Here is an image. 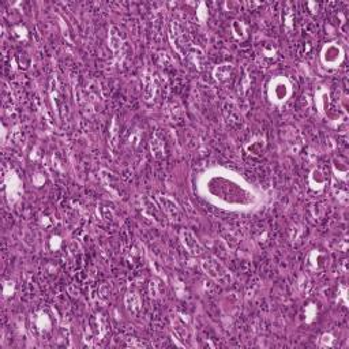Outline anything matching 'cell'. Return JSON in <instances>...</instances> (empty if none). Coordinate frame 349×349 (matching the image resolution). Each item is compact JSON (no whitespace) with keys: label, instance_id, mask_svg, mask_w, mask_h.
<instances>
[{"label":"cell","instance_id":"cell-1","mask_svg":"<svg viewBox=\"0 0 349 349\" xmlns=\"http://www.w3.org/2000/svg\"><path fill=\"white\" fill-rule=\"evenodd\" d=\"M202 270L205 274L220 285H230L234 282V276L225 265L216 256H208L202 260Z\"/></svg>","mask_w":349,"mask_h":349},{"label":"cell","instance_id":"cell-2","mask_svg":"<svg viewBox=\"0 0 349 349\" xmlns=\"http://www.w3.org/2000/svg\"><path fill=\"white\" fill-rule=\"evenodd\" d=\"M169 40L173 45L174 51L179 55L186 57L188 49L192 47L190 45V36H188L187 26L182 23V21H172L169 30Z\"/></svg>","mask_w":349,"mask_h":349},{"label":"cell","instance_id":"cell-3","mask_svg":"<svg viewBox=\"0 0 349 349\" xmlns=\"http://www.w3.org/2000/svg\"><path fill=\"white\" fill-rule=\"evenodd\" d=\"M30 332L36 337H45L53 329V316L48 310H40L30 316Z\"/></svg>","mask_w":349,"mask_h":349},{"label":"cell","instance_id":"cell-4","mask_svg":"<svg viewBox=\"0 0 349 349\" xmlns=\"http://www.w3.org/2000/svg\"><path fill=\"white\" fill-rule=\"evenodd\" d=\"M156 200H157L158 206L162 210V213L165 214L166 217L169 218L170 221L174 222H182L183 221V210L179 206L178 202H174L170 196L166 195H157L156 196Z\"/></svg>","mask_w":349,"mask_h":349},{"label":"cell","instance_id":"cell-5","mask_svg":"<svg viewBox=\"0 0 349 349\" xmlns=\"http://www.w3.org/2000/svg\"><path fill=\"white\" fill-rule=\"evenodd\" d=\"M180 240L183 243L184 248L187 250L188 254H191L192 256H202L205 254V247L192 230H182L180 232Z\"/></svg>","mask_w":349,"mask_h":349},{"label":"cell","instance_id":"cell-6","mask_svg":"<svg viewBox=\"0 0 349 349\" xmlns=\"http://www.w3.org/2000/svg\"><path fill=\"white\" fill-rule=\"evenodd\" d=\"M290 94V86L286 82V79L278 78L276 81L272 82L270 85V97L273 101L282 102L285 101L286 98L289 97Z\"/></svg>","mask_w":349,"mask_h":349},{"label":"cell","instance_id":"cell-7","mask_svg":"<svg viewBox=\"0 0 349 349\" xmlns=\"http://www.w3.org/2000/svg\"><path fill=\"white\" fill-rule=\"evenodd\" d=\"M341 57H342V52H341L340 47L333 45V44L326 45L324 52H322V60H324V63L326 66H329V67H333V66L340 63Z\"/></svg>","mask_w":349,"mask_h":349},{"label":"cell","instance_id":"cell-8","mask_svg":"<svg viewBox=\"0 0 349 349\" xmlns=\"http://www.w3.org/2000/svg\"><path fill=\"white\" fill-rule=\"evenodd\" d=\"M124 303H126V308H127V311L131 315H134L135 318H138V316L141 315L142 299L136 292H128V294L126 295Z\"/></svg>","mask_w":349,"mask_h":349},{"label":"cell","instance_id":"cell-9","mask_svg":"<svg viewBox=\"0 0 349 349\" xmlns=\"http://www.w3.org/2000/svg\"><path fill=\"white\" fill-rule=\"evenodd\" d=\"M142 206H143V210H145L146 216H149L152 220H154V221L157 222V224H160V225L165 226V222L162 221L164 218H162V210L160 209V206L157 208V206H156L152 200L148 199V198H143V200H142Z\"/></svg>","mask_w":349,"mask_h":349},{"label":"cell","instance_id":"cell-10","mask_svg":"<svg viewBox=\"0 0 349 349\" xmlns=\"http://www.w3.org/2000/svg\"><path fill=\"white\" fill-rule=\"evenodd\" d=\"M109 48L113 51L118 59L123 57V40L118 33V29L115 26H112L109 29Z\"/></svg>","mask_w":349,"mask_h":349},{"label":"cell","instance_id":"cell-11","mask_svg":"<svg viewBox=\"0 0 349 349\" xmlns=\"http://www.w3.org/2000/svg\"><path fill=\"white\" fill-rule=\"evenodd\" d=\"M232 74H234V64L230 63L220 64L213 70V77L218 83H226L232 77Z\"/></svg>","mask_w":349,"mask_h":349},{"label":"cell","instance_id":"cell-12","mask_svg":"<svg viewBox=\"0 0 349 349\" xmlns=\"http://www.w3.org/2000/svg\"><path fill=\"white\" fill-rule=\"evenodd\" d=\"M97 213H98V216H100V218H101L102 221L105 222L107 225H109V226L119 225V220H118V217H116L115 212H113L109 206H107V205H102V203L98 205Z\"/></svg>","mask_w":349,"mask_h":349},{"label":"cell","instance_id":"cell-13","mask_svg":"<svg viewBox=\"0 0 349 349\" xmlns=\"http://www.w3.org/2000/svg\"><path fill=\"white\" fill-rule=\"evenodd\" d=\"M186 59L191 63V66L196 68V70H202L205 63V55L202 49L198 47H191L188 49V53L186 56Z\"/></svg>","mask_w":349,"mask_h":349},{"label":"cell","instance_id":"cell-14","mask_svg":"<svg viewBox=\"0 0 349 349\" xmlns=\"http://www.w3.org/2000/svg\"><path fill=\"white\" fill-rule=\"evenodd\" d=\"M154 93H156L154 78L150 73H145L143 74V97L146 101H150L154 97Z\"/></svg>","mask_w":349,"mask_h":349},{"label":"cell","instance_id":"cell-15","mask_svg":"<svg viewBox=\"0 0 349 349\" xmlns=\"http://www.w3.org/2000/svg\"><path fill=\"white\" fill-rule=\"evenodd\" d=\"M150 152H152V156L156 160H161L165 156V149H164V142L158 138L157 135H154L152 139H150Z\"/></svg>","mask_w":349,"mask_h":349},{"label":"cell","instance_id":"cell-16","mask_svg":"<svg viewBox=\"0 0 349 349\" xmlns=\"http://www.w3.org/2000/svg\"><path fill=\"white\" fill-rule=\"evenodd\" d=\"M101 176H102V180H104V182L108 184V187L111 188L112 192L119 191L120 186H116V184H118V179H116L115 176H113V173H111V172H109V170H107V169H102Z\"/></svg>","mask_w":349,"mask_h":349},{"label":"cell","instance_id":"cell-17","mask_svg":"<svg viewBox=\"0 0 349 349\" xmlns=\"http://www.w3.org/2000/svg\"><path fill=\"white\" fill-rule=\"evenodd\" d=\"M325 182H326V179H325L324 173H322L319 169L312 170V173L310 174L311 187L312 188H322L324 187Z\"/></svg>","mask_w":349,"mask_h":349},{"label":"cell","instance_id":"cell-18","mask_svg":"<svg viewBox=\"0 0 349 349\" xmlns=\"http://www.w3.org/2000/svg\"><path fill=\"white\" fill-rule=\"evenodd\" d=\"M118 122H116V119L112 122V128L111 131H109V143H111L112 148H115L116 143H118Z\"/></svg>","mask_w":349,"mask_h":349},{"label":"cell","instance_id":"cell-19","mask_svg":"<svg viewBox=\"0 0 349 349\" xmlns=\"http://www.w3.org/2000/svg\"><path fill=\"white\" fill-rule=\"evenodd\" d=\"M333 340H334V338H333L330 334H324L322 338H321V342H322V345H326V346H332Z\"/></svg>","mask_w":349,"mask_h":349}]
</instances>
